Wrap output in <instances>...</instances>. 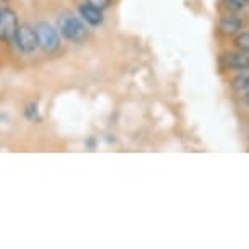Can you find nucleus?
I'll return each instance as SVG.
<instances>
[{"label": "nucleus", "instance_id": "obj_5", "mask_svg": "<svg viewBox=\"0 0 249 249\" xmlns=\"http://www.w3.org/2000/svg\"><path fill=\"white\" fill-rule=\"evenodd\" d=\"M222 64L227 69L249 70V57L244 53H227V54H223Z\"/></svg>", "mask_w": 249, "mask_h": 249}, {"label": "nucleus", "instance_id": "obj_14", "mask_svg": "<svg viewBox=\"0 0 249 249\" xmlns=\"http://www.w3.org/2000/svg\"><path fill=\"white\" fill-rule=\"evenodd\" d=\"M246 103H248V105H249V91L246 93Z\"/></svg>", "mask_w": 249, "mask_h": 249}, {"label": "nucleus", "instance_id": "obj_9", "mask_svg": "<svg viewBox=\"0 0 249 249\" xmlns=\"http://www.w3.org/2000/svg\"><path fill=\"white\" fill-rule=\"evenodd\" d=\"M25 116H26V119L31 122H41V114H39V109H37L36 103H31V105L26 106Z\"/></svg>", "mask_w": 249, "mask_h": 249}, {"label": "nucleus", "instance_id": "obj_6", "mask_svg": "<svg viewBox=\"0 0 249 249\" xmlns=\"http://www.w3.org/2000/svg\"><path fill=\"white\" fill-rule=\"evenodd\" d=\"M80 15H82V18L85 20L87 23H90L91 26H98L103 23V13L100 8L93 7L90 5V3H83V5H80L78 8Z\"/></svg>", "mask_w": 249, "mask_h": 249}, {"label": "nucleus", "instance_id": "obj_2", "mask_svg": "<svg viewBox=\"0 0 249 249\" xmlns=\"http://www.w3.org/2000/svg\"><path fill=\"white\" fill-rule=\"evenodd\" d=\"M18 18L15 12L10 8L0 10V39L3 41H15L17 31H18Z\"/></svg>", "mask_w": 249, "mask_h": 249}, {"label": "nucleus", "instance_id": "obj_11", "mask_svg": "<svg viewBox=\"0 0 249 249\" xmlns=\"http://www.w3.org/2000/svg\"><path fill=\"white\" fill-rule=\"evenodd\" d=\"M87 3L100 8V10H105V8H107V5L111 3V0H87Z\"/></svg>", "mask_w": 249, "mask_h": 249}, {"label": "nucleus", "instance_id": "obj_1", "mask_svg": "<svg viewBox=\"0 0 249 249\" xmlns=\"http://www.w3.org/2000/svg\"><path fill=\"white\" fill-rule=\"evenodd\" d=\"M59 30L62 33L65 39H69L70 43H83L88 37V30L78 18L72 15L62 17L59 20Z\"/></svg>", "mask_w": 249, "mask_h": 249}, {"label": "nucleus", "instance_id": "obj_13", "mask_svg": "<svg viewBox=\"0 0 249 249\" xmlns=\"http://www.w3.org/2000/svg\"><path fill=\"white\" fill-rule=\"evenodd\" d=\"M87 145L90 147V150L95 148V139H88V140H87Z\"/></svg>", "mask_w": 249, "mask_h": 249}, {"label": "nucleus", "instance_id": "obj_12", "mask_svg": "<svg viewBox=\"0 0 249 249\" xmlns=\"http://www.w3.org/2000/svg\"><path fill=\"white\" fill-rule=\"evenodd\" d=\"M239 82V88H244V90H248L249 91V75L248 77H244V78H241V80H238Z\"/></svg>", "mask_w": 249, "mask_h": 249}, {"label": "nucleus", "instance_id": "obj_7", "mask_svg": "<svg viewBox=\"0 0 249 249\" xmlns=\"http://www.w3.org/2000/svg\"><path fill=\"white\" fill-rule=\"evenodd\" d=\"M243 26V21L241 18L236 17V15H225L222 20H220V31L223 35H234L241 30Z\"/></svg>", "mask_w": 249, "mask_h": 249}, {"label": "nucleus", "instance_id": "obj_3", "mask_svg": "<svg viewBox=\"0 0 249 249\" xmlns=\"http://www.w3.org/2000/svg\"><path fill=\"white\" fill-rule=\"evenodd\" d=\"M15 43L18 46V49L21 53H26L30 54L33 53L39 43H37V35H36V30H33L28 25H21L18 26V31H17V36H15Z\"/></svg>", "mask_w": 249, "mask_h": 249}, {"label": "nucleus", "instance_id": "obj_8", "mask_svg": "<svg viewBox=\"0 0 249 249\" xmlns=\"http://www.w3.org/2000/svg\"><path fill=\"white\" fill-rule=\"evenodd\" d=\"M249 0H223V5L228 8L230 12H239L246 8Z\"/></svg>", "mask_w": 249, "mask_h": 249}, {"label": "nucleus", "instance_id": "obj_10", "mask_svg": "<svg viewBox=\"0 0 249 249\" xmlns=\"http://www.w3.org/2000/svg\"><path fill=\"white\" fill-rule=\"evenodd\" d=\"M234 44H236V48L241 49L243 53H249V31L238 35L236 39H234Z\"/></svg>", "mask_w": 249, "mask_h": 249}, {"label": "nucleus", "instance_id": "obj_4", "mask_svg": "<svg viewBox=\"0 0 249 249\" xmlns=\"http://www.w3.org/2000/svg\"><path fill=\"white\" fill-rule=\"evenodd\" d=\"M37 43L44 51H54L59 48V35L49 23H39L36 28Z\"/></svg>", "mask_w": 249, "mask_h": 249}]
</instances>
